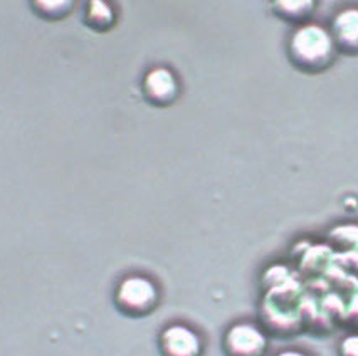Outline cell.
Instances as JSON below:
<instances>
[{"instance_id": "1", "label": "cell", "mask_w": 358, "mask_h": 356, "mask_svg": "<svg viewBox=\"0 0 358 356\" xmlns=\"http://www.w3.org/2000/svg\"><path fill=\"white\" fill-rule=\"evenodd\" d=\"M289 59L303 71H323L333 63L336 45L331 32L318 24H303L294 29L288 44Z\"/></svg>"}, {"instance_id": "7", "label": "cell", "mask_w": 358, "mask_h": 356, "mask_svg": "<svg viewBox=\"0 0 358 356\" xmlns=\"http://www.w3.org/2000/svg\"><path fill=\"white\" fill-rule=\"evenodd\" d=\"M315 9V2L311 0H296V2H276L274 10L280 14V17L288 20H303L310 17V14Z\"/></svg>"}, {"instance_id": "10", "label": "cell", "mask_w": 358, "mask_h": 356, "mask_svg": "<svg viewBox=\"0 0 358 356\" xmlns=\"http://www.w3.org/2000/svg\"><path fill=\"white\" fill-rule=\"evenodd\" d=\"M276 356H311V355H308L306 351L296 350V348H289V350L280 351V353H278Z\"/></svg>"}, {"instance_id": "2", "label": "cell", "mask_w": 358, "mask_h": 356, "mask_svg": "<svg viewBox=\"0 0 358 356\" xmlns=\"http://www.w3.org/2000/svg\"><path fill=\"white\" fill-rule=\"evenodd\" d=\"M158 303V288L145 276H128L116 289V304L123 313L147 314Z\"/></svg>"}, {"instance_id": "6", "label": "cell", "mask_w": 358, "mask_h": 356, "mask_svg": "<svg viewBox=\"0 0 358 356\" xmlns=\"http://www.w3.org/2000/svg\"><path fill=\"white\" fill-rule=\"evenodd\" d=\"M331 37L336 49L357 56L358 54V7H347L335 15L331 22Z\"/></svg>"}, {"instance_id": "4", "label": "cell", "mask_w": 358, "mask_h": 356, "mask_svg": "<svg viewBox=\"0 0 358 356\" xmlns=\"http://www.w3.org/2000/svg\"><path fill=\"white\" fill-rule=\"evenodd\" d=\"M160 351L164 356H202L203 343L190 326L173 322L162 331Z\"/></svg>"}, {"instance_id": "8", "label": "cell", "mask_w": 358, "mask_h": 356, "mask_svg": "<svg viewBox=\"0 0 358 356\" xmlns=\"http://www.w3.org/2000/svg\"><path fill=\"white\" fill-rule=\"evenodd\" d=\"M86 19L93 27L106 29L108 26H111L115 15H113V10H111V7L106 6V3L91 2L90 6H87Z\"/></svg>"}, {"instance_id": "9", "label": "cell", "mask_w": 358, "mask_h": 356, "mask_svg": "<svg viewBox=\"0 0 358 356\" xmlns=\"http://www.w3.org/2000/svg\"><path fill=\"white\" fill-rule=\"evenodd\" d=\"M340 356H358V331L350 333L340 341L338 345Z\"/></svg>"}, {"instance_id": "5", "label": "cell", "mask_w": 358, "mask_h": 356, "mask_svg": "<svg viewBox=\"0 0 358 356\" xmlns=\"http://www.w3.org/2000/svg\"><path fill=\"white\" fill-rule=\"evenodd\" d=\"M143 91L153 105L165 106L177 98L178 81L170 69L155 68L145 76Z\"/></svg>"}, {"instance_id": "3", "label": "cell", "mask_w": 358, "mask_h": 356, "mask_svg": "<svg viewBox=\"0 0 358 356\" xmlns=\"http://www.w3.org/2000/svg\"><path fill=\"white\" fill-rule=\"evenodd\" d=\"M268 346V336L254 322H236L224 336V351L227 356H264Z\"/></svg>"}]
</instances>
